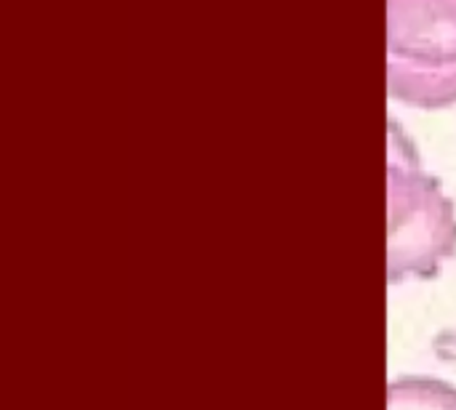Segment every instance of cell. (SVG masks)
<instances>
[{"instance_id":"cell-1","label":"cell","mask_w":456,"mask_h":410,"mask_svg":"<svg viewBox=\"0 0 456 410\" xmlns=\"http://www.w3.org/2000/svg\"><path fill=\"white\" fill-rule=\"evenodd\" d=\"M390 283L436 277L456 256L454 203L419 168L414 144L390 125Z\"/></svg>"},{"instance_id":"cell-2","label":"cell","mask_w":456,"mask_h":410,"mask_svg":"<svg viewBox=\"0 0 456 410\" xmlns=\"http://www.w3.org/2000/svg\"><path fill=\"white\" fill-rule=\"evenodd\" d=\"M387 88L419 109L456 104V0H387Z\"/></svg>"},{"instance_id":"cell-3","label":"cell","mask_w":456,"mask_h":410,"mask_svg":"<svg viewBox=\"0 0 456 410\" xmlns=\"http://www.w3.org/2000/svg\"><path fill=\"white\" fill-rule=\"evenodd\" d=\"M387 410H456V387L425 376L398 379L387 390Z\"/></svg>"}]
</instances>
